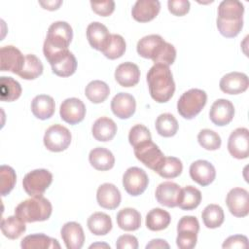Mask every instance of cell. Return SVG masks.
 I'll list each match as a JSON object with an SVG mask.
<instances>
[{"label": "cell", "mask_w": 249, "mask_h": 249, "mask_svg": "<svg viewBox=\"0 0 249 249\" xmlns=\"http://www.w3.org/2000/svg\"><path fill=\"white\" fill-rule=\"evenodd\" d=\"M248 238L245 235L235 234L229 236L223 243V248H248Z\"/></svg>", "instance_id": "681fc988"}, {"label": "cell", "mask_w": 249, "mask_h": 249, "mask_svg": "<svg viewBox=\"0 0 249 249\" xmlns=\"http://www.w3.org/2000/svg\"><path fill=\"white\" fill-rule=\"evenodd\" d=\"M170 222V214L161 208H154L150 210L146 216V227L153 231H159L166 229Z\"/></svg>", "instance_id": "1f68e13d"}, {"label": "cell", "mask_w": 249, "mask_h": 249, "mask_svg": "<svg viewBox=\"0 0 249 249\" xmlns=\"http://www.w3.org/2000/svg\"><path fill=\"white\" fill-rule=\"evenodd\" d=\"M160 10L158 0H138L132 7V18L139 22H148L154 19Z\"/></svg>", "instance_id": "7402d4cb"}, {"label": "cell", "mask_w": 249, "mask_h": 249, "mask_svg": "<svg viewBox=\"0 0 249 249\" xmlns=\"http://www.w3.org/2000/svg\"><path fill=\"white\" fill-rule=\"evenodd\" d=\"M150 248H169V244L163 240V239H160V238H156V239H152L147 245H146V249H150Z\"/></svg>", "instance_id": "f5cc1de1"}, {"label": "cell", "mask_w": 249, "mask_h": 249, "mask_svg": "<svg viewBox=\"0 0 249 249\" xmlns=\"http://www.w3.org/2000/svg\"><path fill=\"white\" fill-rule=\"evenodd\" d=\"M53 182V174L44 168L34 169L28 172L23 180L22 187L30 196H42Z\"/></svg>", "instance_id": "8992f818"}, {"label": "cell", "mask_w": 249, "mask_h": 249, "mask_svg": "<svg viewBox=\"0 0 249 249\" xmlns=\"http://www.w3.org/2000/svg\"><path fill=\"white\" fill-rule=\"evenodd\" d=\"M115 79L122 87H133L139 82L140 70L133 62L126 61L121 63L115 70Z\"/></svg>", "instance_id": "cb8c5ba5"}, {"label": "cell", "mask_w": 249, "mask_h": 249, "mask_svg": "<svg viewBox=\"0 0 249 249\" xmlns=\"http://www.w3.org/2000/svg\"><path fill=\"white\" fill-rule=\"evenodd\" d=\"M230 154L238 160L247 159L249 156V130L246 127L234 129L228 140Z\"/></svg>", "instance_id": "7c38bea8"}, {"label": "cell", "mask_w": 249, "mask_h": 249, "mask_svg": "<svg viewBox=\"0 0 249 249\" xmlns=\"http://www.w3.org/2000/svg\"><path fill=\"white\" fill-rule=\"evenodd\" d=\"M20 247L22 249H53L60 248V245L54 238L43 233H34L23 237Z\"/></svg>", "instance_id": "f1b7e54d"}, {"label": "cell", "mask_w": 249, "mask_h": 249, "mask_svg": "<svg viewBox=\"0 0 249 249\" xmlns=\"http://www.w3.org/2000/svg\"><path fill=\"white\" fill-rule=\"evenodd\" d=\"M125 48L126 45L123 36L119 34H111L106 46L101 52L107 58L116 59L124 53Z\"/></svg>", "instance_id": "b9f144b4"}, {"label": "cell", "mask_w": 249, "mask_h": 249, "mask_svg": "<svg viewBox=\"0 0 249 249\" xmlns=\"http://www.w3.org/2000/svg\"><path fill=\"white\" fill-rule=\"evenodd\" d=\"M73 38L71 25L66 21H55L48 29V34L43 46V53L47 58L56 53L68 50Z\"/></svg>", "instance_id": "7a4b0ae2"}, {"label": "cell", "mask_w": 249, "mask_h": 249, "mask_svg": "<svg viewBox=\"0 0 249 249\" xmlns=\"http://www.w3.org/2000/svg\"><path fill=\"white\" fill-rule=\"evenodd\" d=\"M62 240L67 249H81L85 242V233L82 226L77 222L64 224L60 231Z\"/></svg>", "instance_id": "44dd1931"}, {"label": "cell", "mask_w": 249, "mask_h": 249, "mask_svg": "<svg viewBox=\"0 0 249 249\" xmlns=\"http://www.w3.org/2000/svg\"><path fill=\"white\" fill-rule=\"evenodd\" d=\"M91 133L97 141H110L114 138V136L117 133V124L110 118H98L92 124Z\"/></svg>", "instance_id": "4316f807"}, {"label": "cell", "mask_w": 249, "mask_h": 249, "mask_svg": "<svg viewBox=\"0 0 249 249\" xmlns=\"http://www.w3.org/2000/svg\"><path fill=\"white\" fill-rule=\"evenodd\" d=\"M47 60L52 66L53 73L59 77H69L77 69L76 57L69 50L56 53L47 58Z\"/></svg>", "instance_id": "30bf717a"}, {"label": "cell", "mask_w": 249, "mask_h": 249, "mask_svg": "<svg viewBox=\"0 0 249 249\" xmlns=\"http://www.w3.org/2000/svg\"><path fill=\"white\" fill-rule=\"evenodd\" d=\"M197 141L199 145L208 151H215L221 147L222 140L220 135L212 129H201L197 134Z\"/></svg>", "instance_id": "ee69618b"}, {"label": "cell", "mask_w": 249, "mask_h": 249, "mask_svg": "<svg viewBox=\"0 0 249 249\" xmlns=\"http://www.w3.org/2000/svg\"><path fill=\"white\" fill-rule=\"evenodd\" d=\"M25 61V56L21 52L14 46H4L0 50V62L1 71H10L18 74Z\"/></svg>", "instance_id": "5bb4252c"}, {"label": "cell", "mask_w": 249, "mask_h": 249, "mask_svg": "<svg viewBox=\"0 0 249 249\" xmlns=\"http://www.w3.org/2000/svg\"><path fill=\"white\" fill-rule=\"evenodd\" d=\"M249 86L246 74L241 72H231L224 75L219 83L220 89L228 94H239L244 92Z\"/></svg>", "instance_id": "2e32d148"}, {"label": "cell", "mask_w": 249, "mask_h": 249, "mask_svg": "<svg viewBox=\"0 0 249 249\" xmlns=\"http://www.w3.org/2000/svg\"><path fill=\"white\" fill-rule=\"evenodd\" d=\"M88 228L94 235H105L112 230V220L103 212H95L88 219Z\"/></svg>", "instance_id": "4dcf8cb0"}, {"label": "cell", "mask_w": 249, "mask_h": 249, "mask_svg": "<svg viewBox=\"0 0 249 249\" xmlns=\"http://www.w3.org/2000/svg\"><path fill=\"white\" fill-rule=\"evenodd\" d=\"M90 165L96 170L106 171L113 168L115 164V158L111 151L103 147L92 149L89 155Z\"/></svg>", "instance_id": "83f0119b"}, {"label": "cell", "mask_w": 249, "mask_h": 249, "mask_svg": "<svg viewBox=\"0 0 249 249\" xmlns=\"http://www.w3.org/2000/svg\"><path fill=\"white\" fill-rule=\"evenodd\" d=\"M85 94L92 103H102L110 94L109 86L100 80H94L88 84L85 89Z\"/></svg>", "instance_id": "e575fe53"}, {"label": "cell", "mask_w": 249, "mask_h": 249, "mask_svg": "<svg viewBox=\"0 0 249 249\" xmlns=\"http://www.w3.org/2000/svg\"><path fill=\"white\" fill-rule=\"evenodd\" d=\"M92 11L101 17L110 16L115 10V2L113 0L103 1V2H90Z\"/></svg>", "instance_id": "c3c4849f"}, {"label": "cell", "mask_w": 249, "mask_h": 249, "mask_svg": "<svg viewBox=\"0 0 249 249\" xmlns=\"http://www.w3.org/2000/svg\"><path fill=\"white\" fill-rule=\"evenodd\" d=\"M17 182L15 170L9 165H1L0 167V192L5 196L11 193Z\"/></svg>", "instance_id": "f6af8a7d"}, {"label": "cell", "mask_w": 249, "mask_h": 249, "mask_svg": "<svg viewBox=\"0 0 249 249\" xmlns=\"http://www.w3.org/2000/svg\"><path fill=\"white\" fill-rule=\"evenodd\" d=\"M116 219L118 226L126 231H136L141 226V215L134 208H123L118 212Z\"/></svg>", "instance_id": "f546056e"}, {"label": "cell", "mask_w": 249, "mask_h": 249, "mask_svg": "<svg viewBox=\"0 0 249 249\" xmlns=\"http://www.w3.org/2000/svg\"><path fill=\"white\" fill-rule=\"evenodd\" d=\"M157 132L163 137L174 136L178 130V122L172 114H160L156 120Z\"/></svg>", "instance_id": "74e56055"}, {"label": "cell", "mask_w": 249, "mask_h": 249, "mask_svg": "<svg viewBox=\"0 0 249 249\" xmlns=\"http://www.w3.org/2000/svg\"><path fill=\"white\" fill-rule=\"evenodd\" d=\"M136 109L135 98L127 92L117 93L111 101V110L113 114L120 119L130 118Z\"/></svg>", "instance_id": "ac0fdd59"}, {"label": "cell", "mask_w": 249, "mask_h": 249, "mask_svg": "<svg viewBox=\"0 0 249 249\" xmlns=\"http://www.w3.org/2000/svg\"><path fill=\"white\" fill-rule=\"evenodd\" d=\"M244 6L237 0H224L218 7L217 20L224 22L243 21Z\"/></svg>", "instance_id": "d6986e66"}, {"label": "cell", "mask_w": 249, "mask_h": 249, "mask_svg": "<svg viewBox=\"0 0 249 249\" xmlns=\"http://www.w3.org/2000/svg\"><path fill=\"white\" fill-rule=\"evenodd\" d=\"M39 4L46 10L54 11L59 8L62 4L61 0H47V1H39Z\"/></svg>", "instance_id": "816d5d0a"}, {"label": "cell", "mask_w": 249, "mask_h": 249, "mask_svg": "<svg viewBox=\"0 0 249 249\" xmlns=\"http://www.w3.org/2000/svg\"><path fill=\"white\" fill-rule=\"evenodd\" d=\"M43 73V64L41 60L34 54H26L24 65L21 71L18 74L24 80H34Z\"/></svg>", "instance_id": "f35d334b"}, {"label": "cell", "mask_w": 249, "mask_h": 249, "mask_svg": "<svg viewBox=\"0 0 249 249\" xmlns=\"http://www.w3.org/2000/svg\"><path fill=\"white\" fill-rule=\"evenodd\" d=\"M133 150L136 159L155 172L159 169L165 158L160 149L152 140L136 146Z\"/></svg>", "instance_id": "ba28073f"}, {"label": "cell", "mask_w": 249, "mask_h": 249, "mask_svg": "<svg viewBox=\"0 0 249 249\" xmlns=\"http://www.w3.org/2000/svg\"><path fill=\"white\" fill-rule=\"evenodd\" d=\"M26 231V226L18 216H9L1 221V231L9 239L18 238Z\"/></svg>", "instance_id": "d590c367"}, {"label": "cell", "mask_w": 249, "mask_h": 249, "mask_svg": "<svg viewBox=\"0 0 249 249\" xmlns=\"http://www.w3.org/2000/svg\"><path fill=\"white\" fill-rule=\"evenodd\" d=\"M110 36L111 34L109 33L108 28L98 21H93L87 27L88 41L91 48L97 51L101 52L104 49Z\"/></svg>", "instance_id": "d4e9b609"}, {"label": "cell", "mask_w": 249, "mask_h": 249, "mask_svg": "<svg viewBox=\"0 0 249 249\" xmlns=\"http://www.w3.org/2000/svg\"><path fill=\"white\" fill-rule=\"evenodd\" d=\"M21 91L20 84L12 77L2 76L0 78V98L2 101H15L20 96Z\"/></svg>", "instance_id": "d6a6232c"}, {"label": "cell", "mask_w": 249, "mask_h": 249, "mask_svg": "<svg viewBox=\"0 0 249 249\" xmlns=\"http://www.w3.org/2000/svg\"><path fill=\"white\" fill-rule=\"evenodd\" d=\"M149 140H152L151 132L145 125L139 124L130 128L128 133V141L132 148H135L136 146Z\"/></svg>", "instance_id": "bcb514c9"}, {"label": "cell", "mask_w": 249, "mask_h": 249, "mask_svg": "<svg viewBox=\"0 0 249 249\" xmlns=\"http://www.w3.org/2000/svg\"><path fill=\"white\" fill-rule=\"evenodd\" d=\"M207 101V94L199 89H191L185 91L177 101L178 113L187 120L194 119L200 113Z\"/></svg>", "instance_id": "277c9868"}, {"label": "cell", "mask_w": 249, "mask_h": 249, "mask_svg": "<svg viewBox=\"0 0 249 249\" xmlns=\"http://www.w3.org/2000/svg\"><path fill=\"white\" fill-rule=\"evenodd\" d=\"M182 161L175 157H165L162 163L156 171L160 177L165 179H172L182 173Z\"/></svg>", "instance_id": "7bdbcfd3"}, {"label": "cell", "mask_w": 249, "mask_h": 249, "mask_svg": "<svg viewBox=\"0 0 249 249\" xmlns=\"http://www.w3.org/2000/svg\"><path fill=\"white\" fill-rule=\"evenodd\" d=\"M53 207L49 199L43 196H32L21 201L15 209V215L24 223L42 222L52 215Z\"/></svg>", "instance_id": "3957f363"}, {"label": "cell", "mask_w": 249, "mask_h": 249, "mask_svg": "<svg viewBox=\"0 0 249 249\" xmlns=\"http://www.w3.org/2000/svg\"><path fill=\"white\" fill-rule=\"evenodd\" d=\"M148 184V175L140 167H129L123 175V186L125 192L132 196H137L143 194L147 189Z\"/></svg>", "instance_id": "9c48e42d"}, {"label": "cell", "mask_w": 249, "mask_h": 249, "mask_svg": "<svg viewBox=\"0 0 249 249\" xmlns=\"http://www.w3.org/2000/svg\"><path fill=\"white\" fill-rule=\"evenodd\" d=\"M151 97L158 103L167 102L174 94L175 83L169 66L154 64L147 73Z\"/></svg>", "instance_id": "6da1fadb"}, {"label": "cell", "mask_w": 249, "mask_h": 249, "mask_svg": "<svg viewBox=\"0 0 249 249\" xmlns=\"http://www.w3.org/2000/svg\"><path fill=\"white\" fill-rule=\"evenodd\" d=\"M226 203L230 212L237 217L242 218L249 213V193L243 188L231 189L226 197Z\"/></svg>", "instance_id": "8fae6325"}, {"label": "cell", "mask_w": 249, "mask_h": 249, "mask_svg": "<svg viewBox=\"0 0 249 249\" xmlns=\"http://www.w3.org/2000/svg\"><path fill=\"white\" fill-rule=\"evenodd\" d=\"M55 110V103L52 96L47 94L36 95L31 101L32 114L39 120L50 119Z\"/></svg>", "instance_id": "484cf974"}, {"label": "cell", "mask_w": 249, "mask_h": 249, "mask_svg": "<svg viewBox=\"0 0 249 249\" xmlns=\"http://www.w3.org/2000/svg\"><path fill=\"white\" fill-rule=\"evenodd\" d=\"M60 118L69 124L81 123L86 116V106L84 102L76 97L67 98L62 101L59 108Z\"/></svg>", "instance_id": "4fadbf2b"}, {"label": "cell", "mask_w": 249, "mask_h": 249, "mask_svg": "<svg viewBox=\"0 0 249 249\" xmlns=\"http://www.w3.org/2000/svg\"><path fill=\"white\" fill-rule=\"evenodd\" d=\"M96 247H105V248H110V246L106 243H94V244H91L89 246V248H96Z\"/></svg>", "instance_id": "db71d44e"}, {"label": "cell", "mask_w": 249, "mask_h": 249, "mask_svg": "<svg viewBox=\"0 0 249 249\" xmlns=\"http://www.w3.org/2000/svg\"><path fill=\"white\" fill-rule=\"evenodd\" d=\"M116 247L118 249H137L138 248V240L134 235L131 234H123L121 235L117 242Z\"/></svg>", "instance_id": "f907efd6"}, {"label": "cell", "mask_w": 249, "mask_h": 249, "mask_svg": "<svg viewBox=\"0 0 249 249\" xmlns=\"http://www.w3.org/2000/svg\"><path fill=\"white\" fill-rule=\"evenodd\" d=\"M199 223L195 216H183L177 225L176 244L180 249H192L196 245Z\"/></svg>", "instance_id": "5b68a950"}, {"label": "cell", "mask_w": 249, "mask_h": 249, "mask_svg": "<svg viewBox=\"0 0 249 249\" xmlns=\"http://www.w3.org/2000/svg\"><path fill=\"white\" fill-rule=\"evenodd\" d=\"M190 176L198 185L205 187L214 181L216 170L213 164L209 161L197 160L190 165Z\"/></svg>", "instance_id": "e0dca14e"}, {"label": "cell", "mask_w": 249, "mask_h": 249, "mask_svg": "<svg viewBox=\"0 0 249 249\" xmlns=\"http://www.w3.org/2000/svg\"><path fill=\"white\" fill-rule=\"evenodd\" d=\"M72 135L69 129L61 124H53L45 132L44 145L52 152H62L71 143Z\"/></svg>", "instance_id": "52a82bcc"}, {"label": "cell", "mask_w": 249, "mask_h": 249, "mask_svg": "<svg viewBox=\"0 0 249 249\" xmlns=\"http://www.w3.org/2000/svg\"><path fill=\"white\" fill-rule=\"evenodd\" d=\"M203 224L208 229L219 228L225 220L223 208L218 204H208L201 213Z\"/></svg>", "instance_id": "8d00e7d4"}, {"label": "cell", "mask_w": 249, "mask_h": 249, "mask_svg": "<svg viewBox=\"0 0 249 249\" xmlns=\"http://www.w3.org/2000/svg\"><path fill=\"white\" fill-rule=\"evenodd\" d=\"M176 58V50L173 45L163 41L155 51L152 60L155 64H163L169 66L173 64Z\"/></svg>", "instance_id": "60d3db41"}, {"label": "cell", "mask_w": 249, "mask_h": 249, "mask_svg": "<svg viewBox=\"0 0 249 249\" xmlns=\"http://www.w3.org/2000/svg\"><path fill=\"white\" fill-rule=\"evenodd\" d=\"M121 193L119 189L111 183L100 185L96 192V200L99 206L105 209H116L121 203Z\"/></svg>", "instance_id": "ffe728a7"}, {"label": "cell", "mask_w": 249, "mask_h": 249, "mask_svg": "<svg viewBox=\"0 0 249 249\" xmlns=\"http://www.w3.org/2000/svg\"><path fill=\"white\" fill-rule=\"evenodd\" d=\"M161 36L158 34H151L141 38L137 43V53L144 58H152L156 49L163 42Z\"/></svg>", "instance_id": "ab89813d"}, {"label": "cell", "mask_w": 249, "mask_h": 249, "mask_svg": "<svg viewBox=\"0 0 249 249\" xmlns=\"http://www.w3.org/2000/svg\"><path fill=\"white\" fill-rule=\"evenodd\" d=\"M168 11L177 17L185 16L190 11V2L188 0H169L167 2Z\"/></svg>", "instance_id": "7dc6e473"}, {"label": "cell", "mask_w": 249, "mask_h": 249, "mask_svg": "<svg viewBox=\"0 0 249 249\" xmlns=\"http://www.w3.org/2000/svg\"><path fill=\"white\" fill-rule=\"evenodd\" d=\"M181 188L178 184L170 181L160 183L156 190V198L163 206L173 208L178 205Z\"/></svg>", "instance_id": "603a6c76"}, {"label": "cell", "mask_w": 249, "mask_h": 249, "mask_svg": "<svg viewBox=\"0 0 249 249\" xmlns=\"http://www.w3.org/2000/svg\"><path fill=\"white\" fill-rule=\"evenodd\" d=\"M201 201V193L194 186H186L181 189L178 205L182 210H194Z\"/></svg>", "instance_id": "836d02e7"}, {"label": "cell", "mask_w": 249, "mask_h": 249, "mask_svg": "<svg viewBox=\"0 0 249 249\" xmlns=\"http://www.w3.org/2000/svg\"><path fill=\"white\" fill-rule=\"evenodd\" d=\"M233 116V104L230 100L224 98H220L214 101L209 111V118L211 122L218 126L229 124L232 121Z\"/></svg>", "instance_id": "9a60e30c"}]
</instances>
